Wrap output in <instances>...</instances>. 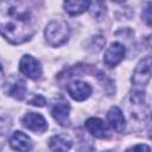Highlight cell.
Returning a JSON list of instances; mask_svg holds the SVG:
<instances>
[{
  "label": "cell",
  "mask_w": 152,
  "mask_h": 152,
  "mask_svg": "<svg viewBox=\"0 0 152 152\" xmlns=\"http://www.w3.org/2000/svg\"><path fill=\"white\" fill-rule=\"evenodd\" d=\"M19 70L23 75L31 80H37L42 75L40 63L31 55H24L19 62Z\"/></svg>",
  "instance_id": "cell-4"
},
{
  "label": "cell",
  "mask_w": 152,
  "mask_h": 152,
  "mask_svg": "<svg viewBox=\"0 0 152 152\" xmlns=\"http://www.w3.org/2000/svg\"><path fill=\"white\" fill-rule=\"evenodd\" d=\"M21 124L27 129L36 132V133H43L48 129V122L45 118L39 113H27L23 116Z\"/></svg>",
  "instance_id": "cell-6"
},
{
  "label": "cell",
  "mask_w": 152,
  "mask_h": 152,
  "mask_svg": "<svg viewBox=\"0 0 152 152\" xmlns=\"http://www.w3.org/2000/svg\"><path fill=\"white\" fill-rule=\"evenodd\" d=\"M125 46L121 44V43H112L104 51V55H103V62L109 68H113V66H116L125 57Z\"/></svg>",
  "instance_id": "cell-5"
},
{
  "label": "cell",
  "mask_w": 152,
  "mask_h": 152,
  "mask_svg": "<svg viewBox=\"0 0 152 152\" xmlns=\"http://www.w3.org/2000/svg\"><path fill=\"white\" fill-rule=\"evenodd\" d=\"M37 19L25 1H0V36L12 44H23L31 39Z\"/></svg>",
  "instance_id": "cell-1"
},
{
  "label": "cell",
  "mask_w": 152,
  "mask_h": 152,
  "mask_svg": "<svg viewBox=\"0 0 152 152\" xmlns=\"http://www.w3.org/2000/svg\"><path fill=\"white\" fill-rule=\"evenodd\" d=\"M71 146L72 140L65 134H56L49 140V147L53 152H68Z\"/></svg>",
  "instance_id": "cell-11"
},
{
  "label": "cell",
  "mask_w": 152,
  "mask_h": 152,
  "mask_svg": "<svg viewBox=\"0 0 152 152\" xmlns=\"http://www.w3.org/2000/svg\"><path fill=\"white\" fill-rule=\"evenodd\" d=\"M45 39L51 46H59L68 42L70 36L69 25L63 20H52L45 28Z\"/></svg>",
  "instance_id": "cell-2"
},
{
  "label": "cell",
  "mask_w": 152,
  "mask_h": 152,
  "mask_svg": "<svg viewBox=\"0 0 152 152\" xmlns=\"http://www.w3.org/2000/svg\"><path fill=\"white\" fill-rule=\"evenodd\" d=\"M107 119H108V122L110 124L113 129H115L119 133L125 131L126 120H125V116H124V114L119 107H116V106L110 107V109L107 113Z\"/></svg>",
  "instance_id": "cell-10"
},
{
  "label": "cell",
  "mask_w": 152,
  "mask_h": 152,
  "mask_svg": "<svg viewBox=\"0 0 152 152\" xmlns=\"http://www.w3.org/2000/svg\"><path fill=\"white\" fill-rule=\"evenodd\" d=\"M68 94L71 96V99H74L75 101H84L86 99H88L93 91L91 87L83 82V81H74L71 82L68 88Z\"/></svg>",
  "instance_id": "cell-9"
},
{
  "label": "cell",
  "mask_w": 152,
  "mask_h": 152,
  "mask_svg": "<svg viewBox=\"0 0 152 152\" xmlns=\"http://www.w3.org/2000/svg\"><path fill=\"white\" fill-rule=\"evenodd\" d=\"M69 113H70V106L65 102L56 103L51 109L52 118L61 126H68L69 125Z\"/></svg>",
  "instance_id": "cell-12"
},
{
  "label": "cell",
  "mask_w": 152,
  "mask_h": 152,
  "mask_svg": "<svg viewBox=\"0 0 152 152\" xmlns=\"http://www.w3.org/2000/svg\"><path fill=\"white\" fill-rule=\"evenodd\" d=\"M151 78V57L146 56L141 59L138 65L135 66L133 75H132V84H133V93H141L144 94L142 89L148 84Z\"/></svg>",
  "instance_id": "cell-3"
},
{
  "label": "cell",
  "mask_w": 152,
  "mask_h": 152,
  "mask_svg": "<svg viewBox=\"0 0 152 152\" xmlns=\"http://www.w3.org/2000/svg\"><path fill=\"white\" fill-rule=\"evenodd\" d=\"M126 152H151V148L146 144H139L133 147H129Z\"/></svg>",
  "instance_id": "cell-15"
},
{
  "label": "cell",
  "mask_w": 152,
  "mask_h": 152,
  "mask_svg": "<svg viewBox=\"0 0 152 152\" xmlns=\"http://www.w3.org/2000/svg\"><path fill=\"white\" fill-rule=\"evenodd\" d=\"M150 6H151V2L147 4V8L145 10V13H146V17H144V20L146 21V24L150 26L151 25V15H150Z\"/></svg>",
  "instance_id": "cell-17"
},
{
  "label": "cell",
  "mask_w": 152,
  "mask_h": 152,
  "mask_svg": "<svg viewBox=\"0 0 152 152\" xmlns=\"http://www.w3.org/2000/svg\"><path fill=\"white\" fill-rule=\"evenodd\" d=\"M4 133H5V122H4V120L0 118V139L4 137Z\"/></svg>",
  "instance_id": "cell-18"
},
{
  "label": "cell",
  "mask_w": 152,
  "mask_h": 152,
  "mask_svg": "<svg viewBox=\"0 0 152 152\" xmlns=\"http://www.w3.org/2000/svg\"><path fill=\"white\" fill-rule=\"evenodd\" d=\"M89 5V1H65L63 4V7L65 12L69 13L70 15H78L83 13L86 10H88Z\"/></svg>",
  "instance_id": "cell-13"
},
{
  "label": "cell",
  "mask_w": 152,
  "mask_h": 152,
  "mask_svg": "<svg viewBox=\"0 0 152 152\" xmlns=\"http://www.w3.org/2000/svg\"><path fill=\"white\" fill-rule=\"evenodd\" d=\"M87 131L99 139H107L110 135L108 125L100 118H89L84 124Z\"/></svg>",
  "instance_id": "cell-7"
},
{
  "label": "cell",
  "mask_w": 152,
  "mask_h": 152,
  "mask_svg": "<svg viewBox=\"0 0 152 152\" xmlns=\"http://www.w3.org/2000/svg\"><path fill=\"white\" fill-rule=\"evenodd\" d=\"M26 84L24 81L21 80H15L13 83H11L7 93L8 95H11L12 97L17 99V100H23L26 95Z\"/></svg>",
  "instance_id": "cell-14"
},
{
  "label": "cell",
  "mask_w": 152,
  "mask_h": 152,
  "mask_svg": "<svg viewBox=\"0 0 152 152\" xmlns=\"http://www.w3.org/2000/svg\"><path fill=\"white\" fill-rule=\"evenodd\" d=\"M45 99L42 96V95H34L30 101H28V103L30 104H32V106H38V107H43L44 104H45Z\"/></svg>",
  "instance_id": "cell-16"
},
{
  "label": "cell",
  "mask_w": 152,
  "mask_h": 152,
  "mask_svg": "<svg viewBox=\"0 0 152 152\" xmlns=\"http://www.w3.org/2000/svg\"><path fill=\"white\" fill-rule=\"evenodd\" d=\"M4 82H5V75H4L2 66H1V64H0V87L4 84Z\"/></svg>",
  "instance_id": "cell-19"
},
{
  "label": "cell",
  "mask_w": 152,
  "mask_h": 152,
  "mask_svg": "<svg viewBox=\"0 0 152 152\" xmlns=\"http://www.w3.org/2000/svg\"><path fill=\"white\" fill-rule=\"evenodd\" d=\"M10 146L17 152H30L32 150L33 144L27 134L21 131H15L10 138Z\"/></svg>",
  "instance_id": "cell-8"
}]
</instances>
